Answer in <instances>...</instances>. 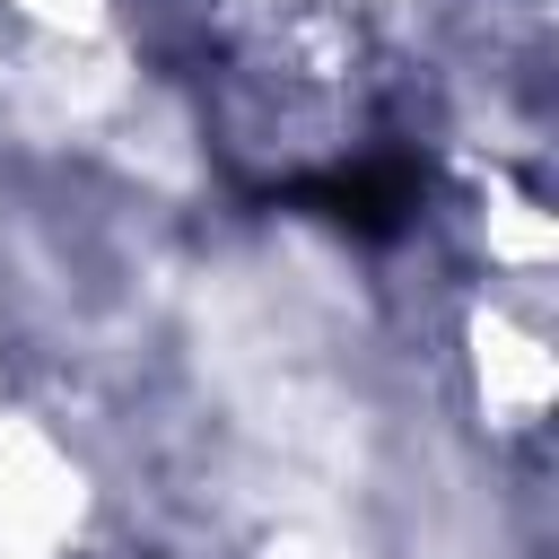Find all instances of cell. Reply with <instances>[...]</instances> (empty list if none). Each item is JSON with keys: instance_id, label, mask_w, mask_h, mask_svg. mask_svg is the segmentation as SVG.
Returning <instances> with one entry per match:
<instances>
[{"instance_id": "cell-1", "label": "cell", "mask_w": 559, "mask_h": 559, "mask_svg": "<svg viewBox=\"0 0 559 559\" xmlns=\"http://www.w3.org/2000/svg\"><path fill=\"white\" fill-rule=\"evenodd\" d=\"M297 201H323L341 227H358V236H393L402 227V210H411V175L402 166H358V175H323V183H306Z\"/></svg>"}]
</instances>
